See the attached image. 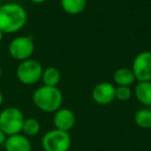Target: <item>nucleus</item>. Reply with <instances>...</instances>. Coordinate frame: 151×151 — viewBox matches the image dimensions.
Returning <instances> with one entry per match:
<instances>
[{
    "mask_svg": "<svg viewBox=\"0 0 151 151\" xmlns=\"http://www.w3.org/2000/svg\"><path fill=\"white\" fill-rule=\"evenodd\" d=\"M27 13L22 5L15 2L1 4L0 6V30L3 33L18 32L27 23Z\"/></svg>",
    "mask_w": 151,
    "mask_h": 151,
    "instance_id": "nucleus-1",
    "label": "nucleus"
},
{
    "mask_svg": "<svg viewBox=\"0 0 151 151\" xmlns=\"http://www.w3.org/2000/svg\"><path fill=\"white\" fill-rule=\"evenodd\" d=\"M32 101L35 107L40 111L55 113L62 106L63 94L58 87L42 85L33 92Z\"/></svg>",
    "mask_w": 151,
    "mask_h": 151,
    "instance_id": "nucleus-2",
    "label": "nucleus"
},
{
    "mask_svg": "<svg viewBox=\"0 0 151 151\" xmlns=\"http://www.w3.org/2000/svg\"><path fill=\"white\" fill-rule=\"evenodd\" d=\"M24 120V115L19 108L7 107L0 112V129L6 137L21 134Z\"/></svg>",
    "mask_w": 151,
    "mask_h": 151,
    "instance_id": "nucleus-3",
    "label": "nucleus"
},
{
    "mask_svg": "<svg viewBox=\"0 0 151 151\" xmlns=\"http://www.w3.org/2000/svg\"><path fill=\"white\" fill-rule=\"evenodd\" d=\"M42 64L35 59H27L21 61L17 67V78L24 85H33L42 79Z\"/></svg>",
    "mask_w": 151,
    "mask_h": 151,
    "instance_id": "nucleus-4",
    "label": "nucleus"
},
{
    "mask_svg": "<svg viewBox=\"0 0 151 151\" xmlns=\"http://www.w3.org/2000/svg\"><path fill=\"white\" fill-rule=\"evenodd\" d=\"M70 145L71 139L68 132L56 128L46 132L42 139V146L45 151H68Z\"/></svg>",
    "mask_w": 151,
    "mask_h": 151,
    "instance_id": "nucleus-5",
    "label": "nucleus"
},
{
    "mask_svg": "<svg viewBox=\"0 0 151 151\" xmlns=\"http://www.w3.org/2000/svg\"><path fill=\"white\" fill-rule=\"evenodd\" d=\"M34 40L29 35L17 36L9 45V53L11 57L19 61L31 58L34 53Z\"/></svg>",
    "mask_w": 151,
    "mask_h": 151,
    "instance_id": "nucleus-6",
    "label": "nucleus"
},
{
    "mask_svg": "<svg viewBox=\"0 0 151 151\" xmlns=\"http://www.w3.org/2000/svg\"><path fill=\"white\" fill-rule=\"evenodd\" d=\"M132 70L138 82L151 81V51L141 52L134 57Z\"/></svg>",
    "mask_w": 151,
    "mask_h": 151,
    "instance_id": "nucleus-7",
    "label": "nucleus"
},
{
    "mask_svg": "<svg viewBox=\"0 0 151 151\" xmlns=\"http://www.w3.org/2000/svg\"><path fill=\"white\" fill-rule=\"evenodd\" d=\"M116 87L110 82H101L94 86L92 89L91 96L94 103L101 106L110 105L115 101Z\"/></svg>",
    "mask_w": 151,
    "mask_h": 151,
    "instance_id": "nucleus-8",
    "label": "nucleus"
},
{
    "mask_svg": "<svg viewBox=\"0 0 151 151\" xmlns=\"http://www.w3.org/2000/svg\"><path fill=\"white\" fill-rule=\"evenodd\" d=\"M53 122L56 129L68 132L76 124V115L71 110L66 108H60L55 112Z\"/></svg>",
    "mask_w": 151,
    "mask_h": 151,
    "instance_id": "nucleus-9",
    "label": "nucleus"
},
{
    "mask_svg": "<svg viewBox=\"0 0 151 151\" xmlns=\"http://www.w3.org/2000/svg\"><path fill=\"white\" fill-rule=\"evenodd\" d=\"M6 151H31L32 146L28 137L24 136L22 134H13L9 136L5 140L4 144Z\"/></svg>",
    "mask_w": 151,
    "mask_h": 151,
    "instance_id": "nucleus-10",
    "label": "nucleus"
},
{
    "mask_svg": "<svg viewBox=\"0 0 151 151\" xmlns=\"http://www.w3.org/2000/svg\"><path fill=\"white\" fill-rule=\"evenodd\" d=\"M113 79L118 86L129 87L137 81L132 68H127V67H120L116 69L113 75Z\"/></svg>",
    "mask_w": 151,
    "mask_h": 151,
    "instance_id": "nucleus-11",
    "label": "nucleus"
},
{
    "mask_svg": "<svg viewBox=\"0 0 151 151\" xmlns=\"http://www.w3.org/2000/svg\"><path fill=\"white\" fill-rule=\"evenodd\" d=\"M134 94L139 101L144 106H151V81L138 82Z\"/></svg>",
    "mask_w": 151,
    "mask_h": 151,
    "instance_id": "nucleus-12",
    "label": "nucleus"
},
{
    "mask_svg": "<svg viewBox=\"0 0 151 151\" xmlns=\"http://www.w3.org/2000/svg\"><path fill=\"white\" fill-rule=\"evenodd\" d=\"M62 9L68 15H79L87 6V0H60Z\"/></svg>",
    "mask_w": 151,
    "mask_h": 151,
    "instance_id": "nucleus-13",
    "label": "nucleus"
},
{
    "mask_svg": "<svg viewBox=\"0 0 151 151\" xmlns=\"http://www.w3.org/2000/svg\"><path fill=\"white\" fill-rule=\"evenodd\" d=\"M44 85L46 86L57 87L61 81V73L58 68L54 66L47 67L46 69L42 70V79Z\"/></svg>",
    "mask_w": 151,
    "mask_h": 151,
    "instance_id": "nucleus-14",
    "label": "nucleus"
},
{
    "mask_svg": "<svg viewBox=\"0 0 151 151\" xmlns=\"http://www.w3.org/2000/svg\"><path fill=\"white\" fill-rule=\"evenodd\" d=\"M134 119L139 127L149 129L151 128V110L140 109L136 112Z\"/></svg>",
    "mask_w": 151,
    "mask_h": 151,
    "instance_id": "nucleus-15",
    "label": "nucleus"
},
{
    "mask_svg": "<svg viewBox=\"0 0 151 151\" xmlns=\"http://www.w3.org/2000/svg\"><path fill=\"white\" fill-rule=\"evenodd\" d=\"M40 123L35 118H26L23 122L22 132L26 137H34L40 132Z\"/></svg>",
    "mask_w": 151,
    "mask_h": 151,
    "instance_id": "nucleus-16",
    "label": "nucleus"
},
{
    "mask_svg": "<svg viewBox=\"0 0 151 151\" xmlns=\"http://www.w3.org/2000/svg\"><path fill=\"white\" fill-rule=\"evenodd\" d=\"M132 89L128 86H117L115 90V99L120 101H126L132 97Z\"/></svg>",
    "mask_w": 151,
    "mask_h": 151,
    "instance_id": "nucleus-17",
    "label": "nucleus"
},
{
    "mask_svg": "<svg viewBox=\"0 0 151 151\" xmlns=\"http://www.w3.org/2000/svg\"><path fill=\"white\" fill-rule=\"evenodd\" d=\"M6 134H4V132H2V130L0 129V146H2L3 144H4L5 140H6Z\"/></svg>",
    "mask_w": 151,
    "mask_h": 151,
    "instance_id": "nucleus-18",
    "label": "nucleus"
},
{
    "mask_svg": "<svg viewBox=\"0 0 151 151\" xmlns=\"http://www.w3.org/2000/svg\"><path fill=\"white\" fill-rule=\"evenodd\" d=\"M32 3H35V4H42V3L46 2L47 0H29Z\"/></svg>",
    "mask_w": 151,
    "mask_h": 151,
    "instance_id": "nucleus-19",
    "label": "nucleus"
},
{
    "mask_svg": "<svg viewBox=\"0 0 151 151\" xmlns=\"http://www.w3.org/2000/svg\"><path fill=\"white\" fill-rule=\"evenodd\" d=\"M2 104H3V94H2V92L0 91V107H1Z\"/></svg>",
    "mask_w": 151,
    "mask_h": 151,
    "instance_id": "nucleus-20",
    "label": "nucleus"
},
{
    "mask_svg": "<svg viewBox=\"0 0 151 151\" xmlns=\"http://www.w3.org/2000/svg\"><path fill=\"white\" fill-rule=\"evenodd\" d=\"M3 36H4V33H3L1 30H0V42H2V40H3Z\"/></svg>",
    "mask_w": 151,
    "mask_h": 151,
    "instance_id": "nucleus-21",
    "label": "nucleus"
},
{
    "mask_svg": "<svg viewBox=\"0 0 151 151\" xmlns=\"http://www.w3.org/2000/svg\"><path fill=\"white\" fill-rule=\"evenodd\" d=\"M1 77H2V67L0 65V80H1Z\"/></svg>",
    "mask_w": 151,
    "mask_h": 151,
    "instance_id": "nucleus-22",
    "label": "nucleus"
},
{
    "mask_svg": "<svg viewBox=\"0 0 151 151\" xmlns=\"http://www.w3.org/2000/svg\"><path fill=\"white\" fill-rule=\"evenodd\" d=\"M1 4H2V3H1V0H0V6H1Z\"/></svg>",
    "mask_w": 151,
    "mask_h": 151,
    "instance_id": "nucleus-23",
    "label": "nucleus"
}]
</instances>
